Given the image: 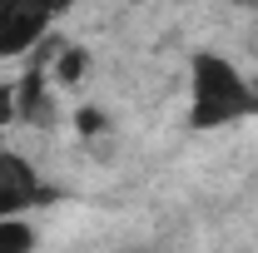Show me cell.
Masks as SVG:
<instances>
[{
  "mask_svg": "<svg viewBox=\"0 0 258 253\" xmlns=\"http://www.w3.org/2000/svg\"><path fill=\"white\" fill-rule=\"evenodd\" d=\"M50 30V0H0V60H20Z\"/></svg>",
  "mask_w": 258,
  "mask_h": 253,
  "instance_id": "7a4b0ae2",
  "label": "cell"
},
{
  "mask_svg": "<svg viewBox=\"0 0 258 253\" xmlns=\"http://www.w3.org/2000/svg\"><path fill=\"white\" fill-rule=\"evenodd\" d=\"M85 70H90V50H80V45H64L55 65H50V80L55 85H80L85 80Z\"/></svg>",
  "mask_w": 258,
  "mask_h": 253,
  "instance_id": "277c9868",
  "label": "cell"
},
{
  "mask_svg": "<svg viewBox=\"0 0 258 253\" xmlns=\"http://www.w3.org/2000/svg\"><path fill=\"white\" fill-rule=\"evenodd\" d=\"M35 199H40V179H35V169L20 154L0 149V219L25 214Z\"/></svg>",
  "mask_w": 258,
  "mask_h": 253,
  "instance_id": "3957f363",
  "label": "cell"
},
{
  "mask_svg": "<svg viewBox=\"0 0 258 253\" xmlns=\"http://www.w3.org/2000/svg\"><path fill=\"white\" fill-rule=\"evenodd\" d=\"M75 124H80V134H99V129H104V114H99V109H80Z\"/></svg>",
  "mask_w": 258,
  "mask_h": 253,
  "instance_id": "8992f818",
  "label": "cell"
},
{
  "mask_svg": "<svg viewBox=\"0 0 258 253\" xmlns=\"http://www.w3.org/2000/svg\"><path fill=\"white\" fill-rule=\"evenodd\" d=\"M243 109H253L248 80L219 55H204L194 70V124H224L238 119Z\"/></svg>",
  "mask_w": 258,
  "mask_h": 253,
  "instance_id": "6da1fadb",
  "label": "cell"
},
{
  "mask_svg": "<svg viewBox=\"0 0 258 253\" xmlns=\"http://www.w3.org/2000/svg\"><path fill=\"white\" fill-rule=\"evenodd\" d=\"M5 119H15V90L10 85H0V124Z\"/></svg>",
  "mask_w": 258,
  "mask_h": 253,
  "instance_id": "52a82bcc",
  "label": "cell"
},
{
  "mask_svg": "<svg viewBox=\"0 0 258 253\" xmlns=\"http://www.w3.org/2000/svg\"><path fill=\"white\" fill-rule=\"evenodd\" d=\"M35 248V228L20 214L15 219H0V253H30Z\"/></svg>",
  "mask_w": 258,
  "mask_h": 253,
  "instance_id": "5b68a950",
  "label": "cell"
}]
</instances>
